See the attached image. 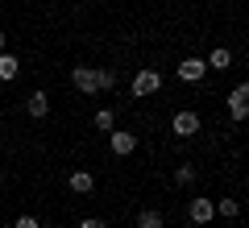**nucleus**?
Here are the masks:
<instances>
[{"label":"nucleus","mask_w":249,"mask_h":228,"mask_svg":"<svg viewBox=\"0 0 249 228\" xmlns=\"http://www.w3.org/2000/svg\"><path fill=\"white\" fill-rule=\"evenodd\" d=\"M154 91H162V75L158 70H142V75L133 79V96L145 100V96H154Z\"/></svg>","instance_id":"obj_1"},{"label":"nucleus","mask_w":249,"mask_h":228,"mask_svg":"<svg viewBox=\"0 0 249 228\" xmlns=\"http://www.w3.org/2000/svg\"><path fill=\"white\" fill-rule=\"evenodd\" d=\"M204 75H208V62L204 58H183V62H178V79H183V83H199Z\"/></svg>","instance_id":"obj_2"},{"label":"nucleus","mask_w":249,"mask_h":228,"mask_svg":"<svg viewBox=\"0 0 249 228\" xmlns=\"http://www.w3.org/2000/svg\"><path fill=\"white\" fill-rule=\"evenodd\" d=\"M229 112L237 116V121H245V116H249V88H245V83H237V88H232V96H229Z\"/></svg>","instance_id":"obj_3"},{"label":"nucleus","mask_w":249,"mask_h":228,"mask_svg":"<svg viewBox=\"0 0 249 228\" xmlns=\"http://www.w3.org/2000/svg\"><path fill=\"white\" fill-rule=\"evenodd\" d=\"M175 133L178 137H196L199 133V116L196 112H175Z\"/></svg>","instance_id":"obj_4"},{"label":"nucleus","mask_w":249,"mask_h":228,"mask_svg":"<svg viewBox=\"0 0 249 228\" xmlns=\"http://www.w3.org/2000/svg\"><path fill=\"white\" fill-rule=\"evenodd\" d=\"M71 83L91 96V91H96V70H91V67H75V70H71Z\"/></svg>","instance_id":"obj_5"},{"label":"nucleus","mask_w":249,"mask_h":228,"mask_svg":"<svg viewBox=\"0 0 249 228\" xmlns=\"http://www.w3.org/2000/svg\"><path fill=\"white\" fill-rule=\"evenodd\" d=\"M25 112L34 116V121H42V116L50 112V96H46V91H34V96L25 100Z\"/></svg>","instance_id":"obj_6"},{"label":"nucleus","mask_w":249,"mask_h":228,"mask_svg":"<svg viewBox=\"0 0 249 228\" xmlns=\"http://www.w3.org/2000/svg\"><path fill=\"white\" fill-rule=\"evenodd\" d=\"M67 187H71L75 195H88L91 187H96V175H91V170H75V175L67 178Z\"/></svg>","instance_id":"obj_7"},{"label":"nucleus","mask_w":249,"mask_h":228,"mask_svg":"<svg viewBox=\"0 0 249 228\" xmlns=\"http://www.w3.org/2000/svg\"><path fill=\"white\" fill-rule=\"evenodd\" d=\"M212 216H216V203L212 199H191V220H196V224H208Z\"/></svg>","instance_id":"obj_8"},{"label":"nucleus","mask_w":249,"mask_h":228,"mask_svg":"<svg viewBox=\"0 0 249 228\" xmlns=\"http://www.w3.org/2000/svg\"><path fill=\"white\" fill-rule=\"evenodd\" d=\"M137 149V133H112V154H133Z\"/></svg>","instance_id":"obj_9"},{"label":"nucleus","mask_w":249,"mask_h":228,"mask_svg":"<svg viewBox=\"0 0 249 228\" xmlns=\"http://www.w3.org/2000/svg\"><path fill=\"white\" fill-rule=\"evenodd\" d=\"M17 70H21V62L13 58V54H4V50H0V79H4V83H9V79H17Z\"/></svg>","instance_id":"obj_10"},{"label":"nucleus","mask_w":249,"mask_h":228,"mask_svg":"<svg viewBox=\"0 0 249 228\" xmlns=\"http://www.w3.org/2000/svg\"><path fill=\"white\" fill-rule=\"evenodd\" d=\"M212 67H216V70H229V67H232V54L224 50V46H220V50H212V58H208V70H212Z\"/></svg>","instance_id":"obj_11"},{"label":"nucleus","mask_w":249,"mask_h":228,"mask_svg":"<svg viewBox=\"0 0 249 228\" xmlns=\"http://www.w3.org/2000/svg\"><path fill=\"white\" fill-rule=\"evenodd\" d=\"M137 228H162V211H154V208H145L142 216H137Z\"/></svg>","instance_id":"obj_12"},{"label":"nucleus","mask_w":249,"mask_h":228,"mask_svg":"<svg viewBox=\"0 0 249 228\" xmlns=\"http://www.w3.org/2000/svg\"><path fill=\"white\" fill-rule=\"evenodd\" d=\"M108 88H116V75L112 70H96V91H108Z\"/></svg>","instance_id":"obj_13"},{"label":"nucleus","mask_w":249,"mask_h":228,"mask_svg":"<svg viewBox=\"0 0 249 228\" xmlns=\"http://www.w3.org/2000/svg\"><path fill=\"white\" fill-rule=\"evenodd\" d=\"M175 183L178 187H191V183H196V170H191V166H178L175 170Z\"/></svg>","instance_id":"obj_14"},{"label":"nucleus","mask_w":249,"mask_h":228,"mask_svg":"<svg viewBox=\"0 0 249 228\" xmlns=\"http://www.w3.org/2000/svg\"><path fill=\"white\" fill-rule=\"evenodd\" d=\"M91 124H96V129H104V133H108V129H112V112H108V108H100V112L91 116Z\"/></svg>","instance_id":"obj_15"},{"label":"nucleus","mask_w":249,"mask_h":228,"mask_svg":"<svg viewBox=\"0 0 249 228\" xmlns=\"http://www.w3.org/2000/svg\"><path fill=\"white\" fill-rule=\"evenodd\" d=\"M216 211H220V216H237L241 203H237V199H220V203H216Z\"/></svg>","instance_id":"obj_16"},{"label":"nucleus","mask_w":249,"mask_h":228,"mask_svg":"<svg viewBox=\"0 0 249 228\" xmlns=\"http://www.w3.org/2000/svg\"><path fill=\"white\" fill-rule=\"evenodd\" d=\"M13 228H42V224H37V220H34V216H21V220H17V224H13Z\"/></svg>","instance_id":"obj_17"},{"label":"nucleus","mask_w":249,"mask_h":228,"mask_svg":"<svg viewBox=\"0 0 249 228\" xmlns=\"http://www.w3.org/2000/svg\"><path fill=\"white\" fill-rule=\"evenodd\" d=\"M79 228H108V224H104V220H91V216H88V220H79Z\"/></svg>","instance_id":"obj_18"},{"label":"nucleus","mask_w":249,"mask_h":228,"mask_svg":"<svg viewBox=\"0 0 249 228\" xmlns=\"http://www.w3.org/2000/svg\"><path fill=\"white\" fill-rule=\"evenodd\" d=\"M0 50H4V29H0Z\"/></svg>","instance_id":"obj_19"}]
</instances>
